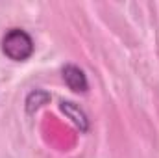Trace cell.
Listing matches in <instances>:
<instances>
[{"label": "cell", "instance_id": "obj_1", "mask_svg": "<svg viewBox=\"0 0 159 158\" xmlns=\"http://www.w3.org/2000/svg\"><path fill=\"white\" fill-rule=\"evenodd\" d=\"M35 45L32 36L22 28H9L2 37V52L13 62H26L32 58Z\"/></svg>", "mask_w": 159, "mask_h": 158}, {"label": "cell", "instance_id": "obj_2", "mask_svg": "<svg viewBox=\"0 0 159 158\" xmlns=\"http://www.w3.org/2000/svg\"><path fill=\"white\" fill-rule=\"evenodd\" d=\"M61 77L65 80V84L69 86V89H72L74 93H87L89 89V80L83 69H80L74 63H67L61 69Z\"/></svg>", "mask_w": 159, "mask_h": 158}, {"label": "cell", "instance_id": "obj_3", "mask_svg": "<svg viewBox=\"0 0 159 158\" xmlns=\"http://www.w3.org/2000/svg\"><path fill=\"white\" fill-rule=\"evenodd\" d=\"M59 110L70 119L81 132H87L89 130V117H87V114L80 108L76 102H72V101H61L59 102Z\"/></svg>", "mask_w": 159, "mask_h": 158}, {"label": "cell", "instance_id": "obj_4", "mask_svg": "<svg viewBox=\"0 0 159 158\" xmlns=\"http://www.w3.org/2000/svg\"><path fill=\"white\" fill-rule=\"evenodd\" d=\"M50 102V93L48 91H44V89H34V91H30L28 93V97H26V101H24V108H26V112L32 116V114H35L37 110H41L44 104H48Z\"/></svg>", "mask_w": 159, "mask_h": 158}]
</instances>
